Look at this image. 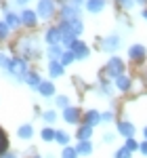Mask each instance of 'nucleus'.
I'll use <instances>...</instances> for the list:
<instances>
[{"label":"nucleus","mask_w":147,"mask_h":158,"mask_svg":"<svg viewBox=\"0 0 147 158\" xmlns=\"http://www.w3.org/2000/svg\"><path fill=\"white\" fill-rule=\"evenodd\" d=\"M17 51L23 59H40L42 51H40V38L38 36H21L17 42Z\"/></svg>","instance_id":"obj_1"},{"label":"nucleus","mask_w":147,"mask_h":158,"mask_svg":"<svg viewBox=\"0 0 147 158\" xmlns=\"http://www.w3.org/2000/svg\"><path fill=\"white\" fill-rule=\"evenodd\" d=\"M30 72V61L23 59L21 55H15L11 57V63H9V68L6 70H2V74L6 76V78H11L13 82H23L25 74Z\"/></svg>","instance_id":"obj_2"},{"label":"nucleus","mask_w":147,"mask_h":158,"mask_svg":"<svg viewBox=\"0 0 147 158\" xmlns=\"http://www.w3.org/2000/svg\"><path fill=\"white\" fill-rule=\"evenodd\" d=\"M124 72V61L120 57H109V61L105 63V70H103V78H107V80H116L118 76H122Z\"/></svg>","instance_id":"obj_3"},{"label":"nucleus","mask_w":147,"mask_h":158,"mask_svg":"<svg viewBox=\"0 0 147 158\" xmlns=\"http://www.w3.org/2000/svg\"><path fill=\"white\" fill-rule=\"evenodd\" d=\"M55 9H57V2L55 0H38V6H36L38 19H42V21L53 19L55 17Z\"/></svg>","instance_id":"obj_4"},{"label":"nucleus","mask_w":147,"mask_h":158,"mask_svg":"<svg viewBox=\"0 0 147 158\" xmlns=\"http://www.w3.org/2000/svg\"><path fill=\"white\" fill-rule=\"evenodd\" d=\"M120 44H122V36L118 32H113V34H109V36H105L101 40V51L103 53H116L120 49Z\"/></svg>","instance_id":"obj_5"},{"label":"nucleus","mask_w":147,"mask_h":158,"mask_svg":"<svg viewBox=\"0 0 147 158\" xmlns=\"http://www.w3.org/2000/svg\"><path fill=\"white\" fill-rule=\"evenodd\" d=\"M59 19H65V21H72V19H82V11L80 6H74V4H61L59 9Z\"/></svg>","instance_id":"obj_6"},{"label":"nucleus","mask_w":147,"mask_h":158,"mask_svg":"<svg viewBox=\"0 0 147 158\" xmlns=\"http://www.w3.org/2000/svg\"><path fill=\"white\" fill-rule=\"evenodd\" d=\"M128 59L135 63H143L147 59V47L145 44H130L128 47Z\"/></svg>","instance_id":"obj_7"},{"label":"nucleus","mask_w":147,"mask_h":158,"mask_svg":"<svg viewBox=\"0 0 147 158\" xmlns=\"http://www.w3.org/2000/svg\"><path fill=\"white\" fill-rule=\"evenodd\" d=\"M70 51L74 53V57H76V61H84L88 59V55H90V49H88V44H84L80 38L74 42L72 47H70Z\"/></svg>","instance_id":"obj_8"},{"label":"nucleus","mask_w":147,"mask_h":158,"mask_svg":"<svg viewBox=\"0 0 147 158\" xmlns=\"http://www.w3.org/2000/svg\"><path fill=\"white\" fill-rule=\"evenodd\" d=\"M63 120L67 122V124H80L82 122V112H80V108H76V106H70V108H65L63 110Z\"/></svg>","instance_id":"obj_9"},{"label":"nucleus","mask_w":147,"mask_h":158,"mask_svg":"<svg viewBox=\"0 0 147 158\" xmlns=\"http://www.w3.org/2000/svg\"><path fill=\"white\" fill-rule=\"evenodd\" d=\"M44 42L53 47V44H61V30L57 25H49L46 32H44Z\"/></svg>","instance_id":"obj_10"},{"label":"nucleus","mask_w":147,"mask_h":158,"mask_svg":"<svg viewBox=\"0 0 147 158\" xmlns=\"http://www.w3.org/2000/svg\"><path fill=\"white\" fill-rule=\"evenodd\" d=\"M19 17H21V25L23 27H36L38 25V15L36 11H32V9H23V11L19 13Z\"/></svg>","instance_id":"obj_11"},{"label":"nucleus","mask_w":147,"mask_h":158,"mask_svg":"<svg viewBox=\"0 0 147 158\" xmlns=\"http://www.w3.org/2000/svg\"><path fill=\"white\" fill-rule=\"evenodd\" d=\"M82 122L84 124H88V127H99L101 124V112H97V110H86L84 114H82Z\"/></svg>","instance_id":"obj_12"},{"label":"nucleus","mask_w":147,"mask_h":158,"mask_svg":"<svg viewBox=\"0 0 147 158\" xmlns=\"http://www.w3.org/2000/svg\"><path fill=\"white\" fill-rule=\"evenodd\" d=\"M113 86H116L120 93H128V91L133 89V78H130L128 74H122V76H118V78L113 80Z\"/></svg>","instance_id":"obj_13"},{"label":"nucleus","mask_w":147,"mask_h":158,"mask_svg":"<svg viewBox=\"0 0 147 158\" xmlns=\"http://www.w3.org/2000/svg\"><path fill=\"white\" fill-rule=\"evenodd\" d=\"M118 133L122 135L124 139H128V137H135L137 129L130 120H118Z\"/></svg>","instance_id":"obj_14"},{"label":"nucleus","mask_w":147,"mask_h":158,"mask_svg":"<svg viewBox=\"0 0 147 158\" xmlns=\"http://www.w3.org/2000/svg\"><path fill=\"white\" fill-rule=\"evenodd\" d=\"M93 133H95L93 127H88V124H84V122H80L78 129H76V139H78V141H90Z\"/></svg>","instance_id":"obj_15"},{"label":"nucleus","mask_w":147,"mask_h":158,"mask_svg":"<svg viewBox=\"0 0 147 158\" xmlns=\"http://www.w3.org/2000/svg\"><path fill=\"white\" fill-rule=\"evenodd\" d=\"M23 82H25V85H27V86H30L32 91H38V85L42 82V76H40V74H38L36 70H30V72L25 74Z\"/></svg>","instance_id":"obj_16"},{"label":"nucleus","mask_w":147,"mask_h":158,"mask_svg":"<svg viewBox=\"0 0 147 158\" xmlns=\"http://www.w3.org/2000/svg\"><path fill=\"white\" fill-rule=\"evenodd\" d=\"M2 21L11 27V32H13V30H17V27H21V17H19L17 13H13V11L4 13V19H2Z\"/></svg>","instance_id":"obj_17"},{"label":"nucleus","mask_w":147,"mask_h":158,"mask_svg":"<svg viewBox=\"0 0 147 158\" xmlns=\"http://www.w3.org/2000/svg\"><path fill=\"white\" fill-rule=\"evenodd\" d=\"M38 93H40L44 99L55 97V85H53L50 80H42V82L38 85Z\"/></svg>","instance_id":"obj_18"},{"label":"nucleus","mask_w":147,"mask_h":158,"mask_svg":"<svg viewBox=\"0 0 147 158\" xmlns=\"http://www.w3.org/2000/svg\"><path fill=\"white\" fill-rule=\"evenodd\" d=\"M99 95H103V97H113V86H111V80H107V78H103L101 76V85L97 86Z\"/></svg>","instance_id":"obj_19"},{"label":"nucleus","mask_w":147,"mask_h":158,"mask_svg":"<svg viewBox=\"0 0 147 158\" xmlns=\"http://www.w3.org/2000/svg\"><path fill=\"white\" fill-rule=\"evenodd\" d=\"M17 137H19V139H23V141H30V139L34 137V127H32L30 122L21 124V127L17 129Z\"/></svg>","instance_id":"obj_20"},{"label":"nucleus","mask_w":147,"mask_h":158,"mask_svg":"<svg viewBox=\"0 0 147 158\" xmlns=\"http://www.w3.org/2000/svg\"><path fill=\"white\" fill-rule=\"evenodd\" d=\"M76 152H78V156H90L93 152H95V146L90 143V141H78L76 143Z\"/></svg>","instance_id":"obj_21"},{"label":"nucleus","mask_w":147,"mask_h":158,"mask_svg":"<svg viewBox=\"0 0 147 158\" xmlns=\"http://www.w3.org/2000/svg\"><path fill=\"white\" fill-rule=\"evenodd\" d=\"M65 74V68L61 65V61H49V76L50 78H61Z\"/></svg>","instance_id":"obj_22"},{"label":"nucleus","mask_w":147,"mask_h":158,"mask_svg":"<svg viewBox=\"0 0 147 158\" xmlns=\"http://www.w3.org/2000/svg\"><path fill=\"white\" fill-rule=\"evenodd\" d=\"M105 4H107L105 0H86L84 6H86V11H88V13L97 15V13H101L103 9H105Z\"/></svg>","instance_id":"obj_23"},{"label":"nucleus","mask_w":147,"mask_h":158,"mask_svg":"<svg viewBox=\"0 0 147 158\" xmlns=\"http://www.w3.org/2000/svg\"><path fill=\"white\" fill-rule=\"evenodd\" d=\"M55 141L59 143V146H70V141H72V135L67 133V131H63V129H55Z\"/></svg>","instance_id":"obj_24"},{"label":"nucleus","mask_w":147,"mask_h":158,"mask_svg":"<svg viewBox=\"0 0 147 158\" xmlns=\"http://www.w3.org/2000/svg\"><path fill=\"white\" fill-rule=\"evenodd\" d=\"M63 51L65 49H63L61 44H53V47H49V49H46V57H49V61H59Z\"/></svg>","instance_id":"obj_25"},{"label":"nucleus","mask_w":147,"mask_h":158,"mask_svg":"<svg viewBox=\"0 0 147 158\" xmlns=\"http://www.w3.org/2000/svg\"><path fill=\"white\" fill-rule=\"evenodd\" d=\"M70 23V32H72L74 36H82V32H84V21L82 19H72V21H67Z\"/></svg>","instance_id":"obj_26"},{"label":"nucleus","mask_w":147,"mask_h":158,"mask_svg":"<svg viewBox=\"0 0 147 158\" xmlns=\"http://www.w3.org/2000/svg\"><path fill=\"white\" fill-rule=\"evenodd\" d=\"M40 116H42V122H46V127L55 124V122H57V118H59V116H57V110H44Z\"/></svg>","instance_id":"obj_27"},{"label":"nucleus","mask_w":147,"mask_h":158,"mask_svg":"<svg viewBox=\"0 0 147 158\" xmlns=\"http://www.w3.org/2000/svg\"><path fill=\"white\" fill-rule=\"evenodd\" d=\"M40 139H42L44 143L55 141V129H53V127H44V129L40 131Z\"/></svg>","instance_id":"obj_28"},{"label":"nucleus","mask_w":147,"mask_h":158,"mask_svg":"<svg viewBox=\"0 0 147 158\" xmlns=\"http://www.w3.org/2000/svg\"><path fill=\"white\" fill-rule=\"evenodd\" d=\"M59 61H61L63 68H67V65H72L74 61H76V57H74V53H72L70 49H65V51L61 53V59H59Z\"/></svg>","instance_id":"obj_29"},{"label":"nucleus","mask_w":147,"mask_h":158,"mask_svg":"<svg viewBox=\"0 0 147 158\" xmlns=\"http://www.w3.org/2000/svg\"><path fill=\"white\" fill-rule=\"evenodd\" d=\"M55 108H59V110L70 108V97L67 95H55Z\"/></svg>","instance_id":"obj_30"},{"label":"nucleus","mask_w":147,"mask_h":158,"mask_svg":"<svg viewBox=\"0 0 147 158\" xmlns=\"http://www.w3.org/2000/svg\"><path fill=\"white\" fill-rule=\"evenodd\" d=\"M9 38H11V27L4 23V21H0V42L9 40Z\"/></svg>","instance_id":"obj_31"},{"label":"nucleus","mask_w":147,"mask_h":158,"mask_svg":"<svg viewBox=\"0 0 147 158\" xmlns=\"http://www.w3.org/2000/svg\"><path fill=\"white\" fill-rule=\"evenodd\" d=\"M113 158H133V152H130L126 146H122V148H118V150H116Z\"/></svg>","instance_id":"obj_32"},{"label":"nucleus","mask_w":147,"mask_h":158,"mask_svg":"<svg viewBox=\"0 0 147 158\" xmlns=\"http://www.w3.org/2000/svg\"><path fill=\"white\" fill-rule=\"evenodd\" d=\"M116 120V114L111 112V110H107V112H101V124H109V122Z\"/></svg>","instance_id":"obj_33"},{"label":"nucleus","mask_w":147,"mask_h":158,"mask_svg":"<svg viewBox=\"0 0 147 158\" xmlns=\"http://www.w3.org/2000/svg\"><path fill=\"white\" fill-rule=\"evenodd\" d=\"M61 158H78V152H76V148L65 146V148L61 150Z\"/></svg>","instance_id":"obj_34"},{"label":"nucleus","mask_w":147,"mask_h":158,"mask_svg":"<svg viewBox=\"0 0 147 158\" xmlns=\"http://www.w3.org/2000/svg\"><path fill=\"white\" fill-rule=\"evenodd\" d=\"M9 63H11V57H9L4 51H0V70H6Z\"/></svg>","instance_id":"obj_35"},{"label":"nucleus","mask_w":147,"mask_h":158,"mask_svg":"<svg viewBox=\"0 0 147 158\" xmlns=\"http://www.w3.org/2000/svg\"><path fill=\"white\" fill-rule=\"evenodd\" d=\"M124 146L128 148V150H130V152H139V143H137V139H135V137H128V139H126V143H124Z\"/></svg>","instance_id":"obj_36"},{"label":"nucleus","mask_w":147,"mask_h":158,"mask_svg":"<svg viewBox=\"0 0 147 158\" xmlns=\"http://www.w3.org/2000/svg\"><path fill=\"white\" fill-rule=\"evenodd\" d=\"M6 146H9V143H6V135L0 131V154H4V152H6Z\"/></svg>","instance_id":"obj_37"},{"label":"nucleus","mask_w":147,"mask_h":158,"mask_svg":"<svg viewBox=\"0 0 147 158\" xmlns=\"http://www.w3.org/2000/svg\"><path fill=\"white\" fill-rule=\"evenodd\" d=\"M116 2H118L122 9H133V6H135V0H116Z\"/></svg>","instance_id":"obj_38"},{"label":"nucleus","mask_w":147,"mask_h":158,"mask_svg":"<svg viewBox=\"0 0 147 158\" xmlns=\"http://www.w3.org/2000/svg\"><path fill=\"white\" fill-rule=\"evenodd\" d=\"M139 152H141L143 156H147V139H143V141L139 143Z\"/></svg>","instance_id":"obj_39"},{"label":"nucleus","mask_w":147,"mask_h":158,"mask_svg":"<svg viewBox=\"0 0 147 158\" xmlns=\"http://www.w3.org/2000/svg\"><path fill=\"white\" fill-rule=\"evenodd\" d=\"M113 139H116V137H113V133H105V135H103V143H111Z\"/></svg>","instance_id":"obj_40"},{"label":"nucleus","mask_w":147,"mask_h":158,"mask_svg":"<svg viewBox=\"0 0 147 158\" xmlns=\"http://www.w3.org/2000/svg\"><path fill=\"white\" fill-rule=\"evenodd\" d=\"M0 158H19L17 152H4V154H0Z\"/></svg>","instance_id":"obj_41"},{"label":"nucleus","mask_w":147,"mask_h":158,"mask_svg":"<svg viewBox=\"0 0 147 158\" xmlns=\"http://www.w3.org/2000/svg\"><path fill=\"white\" fill-rule=\"evenodd\" d=\"M70 4H74V6H84L86 0H70Z\"/></svg>","instance_id":"obj_42"},{"label":"nucleus","mask_w":147,"mask_h":158,"mask_svg":"<svg viewBox=\"0 0 147 158\" xmlns=\"http://www.w3.org/2000/svg\"><path fill=\"white\" fill-rule=\"evenodd\" d=\"M30 2H32V0H15V4H17V6H27Z\"/></svg>","instance_id":"obj_43"},{"label":"nucleus","mask_w":147,"mask_h":158,"mask_svg":"<svg viewBox=\"0 0 147 158\" xmlns=\"http://www.w3.org/2000/svg\"><path fill=\"white\" fill-rule=\"evenodd\" d=\"M141 17H143V19L147 21V9H143V11H141Z\"/></svg>","instance_id":"obj_44"},{"label":"nucleus","mask_w":147,"mask_h":158,"mask_svg":"<svg viewBox=\"0 0 147 158\" xmlns=\"http://www.w3.org/2000/svg\"><path fill=\"white\" fill-rule=\"evenodd\" d=\"M55 2H57V4H67L70 0H55Z\"/></svg>","instance_id":"obj_45"},{"label":"nucleus","mask_w":147,"mask_h":158,"mask_svg":"<svg viewBox=\"0 0 147 158\" xmlns=\"http://www.w3.org/2000/svg\"><path fill=\"white\" fill-rule=\"evenodd\" d=\"M143 137H145V139H147V124H145V127H143Z\"/></svg>","instance_id":"obj_46"},{"label":"nucleus","mask_w":147,"mask_h":158,"mask_svg":"<svg viewBox=\"0 0 147 158\" xmlns=\"http://www.w3.org/2000/svg\"><path fill=\"white\" fill-rule=\"evenodd\" d=\"M147 0H135V4H145Z\"/></svg>","instance_id":"obj_47"},{"label":"nucleus","mask_w":147,"mask_h":158,"mask_svg":"<svg viewBox=\"0 0 147 158\" xmlns=\"http://www.w3.org/2000/svg\"><path fill=\"white\" fill-rule=\"evenodd\" d=\"M30 158H44V156H40V154H32Z\"/></svg>","instance_id":"obj_48"},{"label":"nucleus","mask_w":147,"mask_h":158,"mask_svg":"<svg viewBox=\"0 0 147 158\" xmlns=\"http://www.w3.org/2000/svg\"><path fill=\"white\" fill-rule=\"evenodd\" d=\"M44 158H55V154H50V152H49V154H46Z\"/></svg>","instance_id":"obj_49"}]
</instances>
